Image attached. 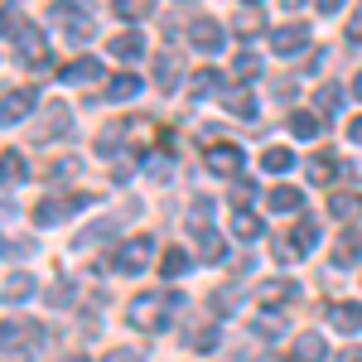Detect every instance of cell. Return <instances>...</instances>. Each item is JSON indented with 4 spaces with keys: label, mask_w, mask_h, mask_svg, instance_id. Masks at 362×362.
Wrapping results in <instances>:
<instances>
[{
    "label": "cell",
    "mask_w": 362,
    "mask_h": 362,
    "mask_svg": "<svg viewBox=\"0 0 362 362\" xmlns=\"http://www.w3.org/2000/svg\"><path fill=\"white\" fill-rule=\"evenodd\" d=\"M334 174H343V165H338L334 155H314V165H309V179L314 184H329Z\"/></svg>",
    "instance_id": "cell-26"
},
{
    "label": "cell",
    "mask_w": 362,
    "mask_h": 362,
    "mask_svg": "<svg viewBox=\"0 0 362 362\" xmlns=\"http://www.w3.org/2000/svg\"><path fill=\"white\" fill-rule=\"evenodd\" d=\"M179 309V295L174 290H150V295H136L131 300V324H136L140 334H160V329H169V314Z\"/></svg>",
    "instance_id": "cell-1"
},
{
    "label": "cell",
    "mask_w": 362,
    "mask_h": 362,
    "mask_svg": "<svg viewBox=\"0 0 362 362\" xmlns=\"http://www.w3.org/2000/svg\"><path fill=\"white\" fill-rule=\"evenodd\" d=\"M160 271H165L169 280L174 276H184V271H189V251H179V247H169L165 256H160Z\"/></svg>",
    "instance_id": "cell-27"
},
{
    "label": "cell",
    "mask_w": 362,
    "mask_h": 362,
    "mask_svg": "<svg viewBox=\"0 0 362 362\" xmlns=\"http://www.w3.org/2000/svg\"><path fill=\"white\" fill-rule=\"evenodd\" d=\"M223 102H227V112H237V116H256V97H251L247 87H232V92H223Z\"/></svg>",
    "instance_id": "cell-20"
},
{
    "label": "cell",
    "mask_w": 362,
    "mask_h": 362,
    "mask_svg": "<svg viewBox=\"0 0 362 362\" xmlns=\"http://www.w3.org/2000/svg\"><path fill=\"white\" fill-rule=\"evenodd\" d=\"M150 251H155V242H150V237H131V242H121V247H116V271H121V276H140V271H145V266H150Z\"/></svg>",
    "instance_id": "cell-3"
},
{
    "label": "cell",
    "mask_w": 362,
    "mask_h": 362,
    "mask_svg": "<svg viewBox=\"0 0 362 362\" xmlns=\"http://www.w3.org/2000/svg\"><path fill=\"white\" fill-rule=\"evenodd\" d=\"M208 208H213V203H203V198L189 208V227H194V232H208Z\"/></svg>",
    "instance_id": "cell-35"
},
{
    "label": "cell",
    "mask_w": 362,
    "mask_h": 362,
    "mask_svg": "<svg viewBox=\"0 0 362 362\" xmlns=\"http://www.w3.org/2000/svg\"><path fill=\"white\" fill-rule=\"evenodd\" d=\"M266 203H271L276 213H285V218H300V213H305V194L290 189V184H276V189L266 194Z\"/></svg>",
    "instance_id": "cell-9"
},
{
    "label": "cell",
    "mask_w": 362,
    "mask_h": 362,
    "mask_svg": "<svg viewBox=\"0 0 362 362\" xmlns=\"http://www.w3.org/2000/svg\"><path fill=\"white\" fill-rule=\"evenodd\" d=\"M116 10H121L126 20H140V15L150 10V0H116Z\"/></svg>",
    "instance_id": "cell-36"
},
{
    "label": "cell",
    "mask_w": 362,
    "mask_h": 362,
    "mask_svg": "<svg viewBox=\"0 0 362 362\" xmlns=\"http://www.w3.org/2000/svg\"><path fill=\"white\" fill-rule=\"evenodd\" d=\"M232 232H237L242 242H256V237H261V218L247 213V208H237V213H232Z\"/></svg>",
    "instance_id": "cell-21"
},
{
    "label": "cell",
    "mask_w": 362,
    "mask_h": 362,
    "mask_svg": "<svg viewBox=\"0 0 362 362\" xmlns=\"http://www.w3.org/2000/svg\"><path fill=\"white\" fill-rule=\"evenodd\" d=\"M58 78H63V83H87V78H102V68H97V58H78V63H68Z\"/></svg>",
    "instance_id": "cell-22"
},
{
    "label": "cell",
    "mask_w": 362,
    "mask_h": 362,
    "mask_svg": "<svg viewBox=\"0 0 362 362\" xmlns=\"http://www.w3.org/2000/svg\"><path fill=\"white\" fill-rule=\"evenodd\" d=\"M271 49H276L280 58H295L309 49V25H280L271 29Z\"/></svg>",
    "instance_id": "cell-4"
},
{
    "label": "cell",
    "mask_w": 362,
    "mask_h": 362,
    "mask_svg": "<svg viewBox=\"0 0 362 362\" xmlns=\"http://www.w3.org/2000/svg\"><path fill=\"white\" fill-rule=\"evenodd\" d=\"M338 362H362V348H343V353H338Z\"/></svg>",
    "instance_id": "cell-42"
},
{
    "label": "cell",
    "mask_w": 362,
    "mask_h": 362,
    "mask_svg": "<svg viewBox=\"0 0 362 362\" xmlns=\"http://www.w3.org/2000/svg\"><path fill=\"white\" fill-rule=\"evenodd\" d=\"M285 300H295V280H266V285H256V305H285Z\"/></svg>",
    "instance_id": "cell-10"
},
{
    "label": "cell",
    "mask_w": 362,
    "mask_h": 362,
    "mask_svg": "<svg viewBox=\"0 0 362 362\" xmlns=\"http://www.w3.org/2000/svg\"><path fill=\"white\" fill-rule=\"evenodd\" d=\"M242 5H251V10H256V5H261V0H242Z\"/></svg>",
    "instance_id": "cell-48"
},
{
    "label": "cell",
    "mask_w": 362,
    "mask_h": 362,
    "mask_svg": "<svg viewBox=\"0 0 362 362\" xmlns=\"http://www.w3.org/2000/svg\"><path fill=\"white\" fill-rule=\"evenodd\" d=\"M5 362H29V353H25V348L15 353V343H5Z\"/></svg>",
    "instance_id": "cell-41"
},
{
    "label": "cell",
    "mask_w": 362,
    "mask_h": 362,
    "mask_svg": "<svg viewBox=\"0 0 362 362\" xmlns=\"http://www.w3.org/2000/svg\"><path fill=\"white\" fill-rule=\"evenodd\" d=\"M54 15L63 20V29H68L73 39H92V29H97V25L83 15V5H78V0H54Z\"/></svg>",
    "instance_id": "cell-6"
},
{
    "label": "cell",
    "mask_w": 362,
    "mask_h": 362,
    "mask_svg": "<svg viewBox=\"0 0 362 362\" xmlns=\"http://www.w3.org/2000/svg\"><path fill=\"white\" fill-rule=\"evenodd\" d=\"M218 343V329H198L194 334V348H213Z\"/></svg>",
    "instance_id": "cell-39"
},
{
    "label": "cell",
    "mask_w": 362,
    "mask_h": 362,
    "mask_svg": "<svg viewBox=\"0 0 362 362\" xmlns=\"http://www.w3.org/2000/svg\"><path fill=\"white\" fill-rule=\"evenodd\" d=\"M314 107H319V112H329V116H334L338 107H343V92H338L334 83H324L319 92H314Z\"/></svg>",
    "instance_id": "cell-29"
},
{
    "label": "cell",
    "mask_w": 362,
    "mask_h": 362,
    "mask_svg": "<svg viewBox=\"0 0 362 362\" xmlns=\"http://www.w3.org/2000/svg\"><path fill=\"white\" fill-rule=\"evenodd\" d=\"M34 295V280L29 276H5V300L15 305V300H29Z\"/></svg>",
    "instance_id": "cell-31"
},
{
    "label": "cell",
    "mask_w": 362,
    "mask_h": 362,
    "mask_svg": "<svg viewBox=\"0 0 362 362\" xmlns=\"http://www.w3.org/2000/svg\"><path fill=\"white\" fill-rule=\"evenodd\" d=\"M329 213H334L338 223H353L362 213V198L358 194H329Z\"/></svg>",
    "instance_id": "cell-17"
},
{
    "label": "cell",
    "mask_w": 362,
    "mask_h": 362,
    "mask_svg": "<svg viewBox=\"0 0 362 362\" xmlns=\"http://www.w3.org/2000/svg\"><path fill=\"white\" fill-rule=\"evenodd\" d=\"M107 362H140V353H131V348H112Z\"/></svg>",
    "instance_id": "cell-40"
},
{
    "label": "cell",
    "mask_w": 362,
    "mask_h": 362,
    "mask_svg": "<svg viewBox=\"0 0 362 362\" xmlns=\"http://www.w3.org/2000/svg\"><path fill=\"white\" fill-rule=\"evenodd\" d=\"M358 256H362V237L358 232H343L334 242V266H358Z\"/></svg>",
    "instance_id": "cell-16"
},
{
    "label": "cell",
    "mask_w": 362,
    "mask_h": 362,
    "mask_svg": "<svg viewBox=\"0 0 362 362\" xmlns=\"http://www.w3.org/2000/svg\"><path fill=\"white\" fill-rule=\"evenodd\" d=\"M319 10H324V15H334V10H343V0H319Z\"/></svg>",
    "instance_id": "cell-43"
},
{
    "label": "cell",
    "mask_w": 362,
    "mask_h": 362,
    "mask_svg": "<svg viewBox=\"0 0 362 362\" xmlns=\"http://www.w3.org/2000/svg\"><path fill=\"white\" fill-rule=\"evenodd\" d=\"M290 136L295 140H314L319 136V116L314 112H290Z\"/></svg>",
    "instance_id": "cell-24"
},
{
    "label": "cell",
    "mask_w": 362,
    "mask_h": 362,
    "mask_svg": "<svg viewBox=\"0 0 362 362\" xmlns=\"http://www.w3.org/2000/svg\"><path fill=\"white\" fill-rule=\"evenodd\" d=\"M256 73H261V58L251 54V49L232 58V78H242V83H247V78H256Z\"/></svg>",
    "instance_id": "cell-30"
},
{
    "label": "cell",
    "mask_w": 362,
    "mask_h": 362,
    "mask_svg": "<svg viewBox=\"0 0 362 362\" xmlns=\"http://www.w3.org/2000/svg\"><path fill=\"white\" fill-rule=\"evenodd\" d=\"M261 169H271V174H290V169H295V155H290L285 145H271V150L261 155Z\"/></svg>",
    "instance_id": "cell-23"
},
{
    "label": "cell",
    "mask_w": 362,
    "mask_h": 362,
    "mask_svg": "<svg viewBox=\"0 0 362 362\" xmlns=\"http://www.w3.org/2000/svg\"><path fill=\"white\" fill-rule=\"evenodd\" d=\"M179 78H184V73H179V58L174 54H155V83L165 87V92H174Z\"/></svg>",
    "instance_id": "cell-18"
},
{
    "label": "cell",
    "mask_w": 362,
    "mask_h": 362,
    "mask_svg": "<svg viewBox=\"0 0 362 362\" xmlns=\"http://www.w3.org/2000/svg\"><path fill=\"white\" fill-rule=\"evenodd\" d=\"M136 92H140L136 73H116V78H107V97H112V102H131Z\"/></svg>",
    "instance_id": "cell-19"
},
{
    "label": "cell",
    "mask_w": 362,
    "mask_h": 362,
    "mask_svg": "<svg viewBox=\"0 0 362 362\" xmlns=\"http://www.w3.org/2000/svg\"><path fill=\"white\" fill-rule=\"evenodd\" d=\"M348 136H353V140H362V116L353 121V126H348Z\"/></svg>",
    "instance_id": "cell-44"
},
{
    "label": "cell",
    "mask_w": 362,
    "mask_h": 362,
    "mask_svg": "<svg viewBox=\"0 0 362 362\" xmlns=\"http://www.w3.org/2000/svg\"><path fill=\"white\" fill-rule=\"evenodd\" d=\"M324 353H329V348H324V334L309 329V334L295 338V362H324Z\"/></svg>",
    "instance_id": "cell-14"
},
{
    "label": "cell",
    "mask_w": 362,
    "mask_h": 362,
    "mask_svg": "<svg viewBox=\"0 0 362 362\" xmlns=\"http://www.w3.org/2000/svg\"><path fill=\"white\" fill-rule=\"evenodd\" d=\"M329 324L338 334H358L362 329V305H329Z\"/></svg>",
    "instance_id": "cell-12"
},
{
    "label": "cell",
    "mask_w": 362,
    "mask_h": 362,
    "mask_svg": "<svg viewBox=\"0 0 362 362\" xmlns=\"http://www.w3.org/2000/svg\"><path fill=\"white\" fill-rule=\"evenodd\" d=\"M353 97H358V102H362V73H358V78H353Z\"/></svg>",
    "instance_id": "cell-45"
},
{
    "label": "cell",
    "mask_w": 362,
    "mask_h": 362,
    "mask_svg": "<svg viewBox=\"0 0 362 362\" xmlns=\"http://www.w3.org/2000/svg\"><path fill=\"white\" fill-rule=\"evenodd\" d=\"M348 39H353V44H362V5L353 10V20H348Z\"/></svg>",
    "instance_id": "cell-38"
},
{
    "label": "cell",
    "mask_w": 362,
    "mask_h": 362,
    "mask_svg": "<svg viewBox=\"0 0 362 362\" xmlns=\"http://www.w3.org/2000/svg\"><path fill=\"white\" fill-rule=\"evenodd\" d=\"M280 5H285V10H300V5H305V0H280Z\"/></svg>",
    "instance_id": "cell-46"
},
{
    "label": "cell",
    "mask_w": 362,
    "mask_h": 362,
    "mask_svg": "<svg viewBox=\"0 0 362 362\" xmlns=\"http://www.w3.org/2000/svg\"><path fill=\"white\" fill-rule=\"evenodd\" d=\"M203 261H227V247L218 232H203Z\"/></svg>",
    "instance_id": "cell-33"
},
{
    "label": "cell",
    "mask_w": 362,
    "mask_h": 362,
    "mask_svg": "<svg viewBox=\"0 0 362 362\" xmlns=\"http://www.w3.org/2000/svg\"><path fill=\"white\" fill-rule=\"evenodd\" d=\"M107 49H112V54L121 58V63H136V58L145 54V39H140V29H126V34H116Z\"/></svg>",
    "instance_id": "cell-11"
},
{
    "label": "cell",
    "mask_w": 362,
    "mask_h": 362,
    "mask_svg": "<svg viewBox=\"0 0 362 362\" xmlns=\"http://www.w3.org/2000/svg\"><path fill=\"white\" fill-rule=\"evenodd\" d=\"M237 34H242V39H256V34H266V20H261L256 10H251V15H237Z\"/></svg>",
    "instance_id": "cell-32"
},
{
    "label": "cell",
    "mask_w": 362,
    "mask_h": 362,
    "mask_svg": "<svg viewBox=\"0 0 362 362\" xmlns=\"http://www.w3.org/2000/svg\"><path fill=\"white\" fill-rule=\"evenodd\" d=\"M10 49L25 58V63L44 68V58H49V39H44V29H39V25L20 20V25H10Z\"/></svg>",
    "instance_id": "cell-2"
},
{
    "label": "cell",
    "mask_w": 362,
    "mask_h": 362,
    "mask_svg": "<svg viewBox=\"0 0 362 362\" xmlns=\"http://www.w3.org/2000/svg\"><path fill=\"white\" fill-rule=\"evenodd\" d=\"M314 237H319V227H314V218H300V223H295V237H290V242H295V251L305 256V251L314 247Z\"/></svg>",
    "instance_id": "cell-28"
},
{
    "label": "cell",
    "mask_w": 362,
    "mask_h": 362,
    "mask_svg": "<svg viewBox=\"0 0 362 362\" xmlns=\"http://www.w3.org/2000/svg\"><path fill=\"white\" fill-rule=\"evenodd\" d=\"M63 131H68V107H49L44 121L34 126V140H54V136H63Z\"/></svg>",
    "instance_id": "cell-13"
},
{
    "label": "cell",
    "mask_w": 362,
    "mask_h": 362,
    "mask_svg": "<svg viewBox=\"0 0 362 362\" xmlns=\"http://www.w3.org/2000/svg\"><path fill=\"white\" fill-rule=\"evenodd\" d=\"M208 169L223 174V179H237L242 174V150L237 145H208Z\"/></svg>",
    "instance_id": "cell-7"
},
{
    "label": "cell",
    "mask_w": 362,
    "mask_h": 362,
    "mask_svg": "<svg viewBox=\"0 0 362 362\" xmlns=\"http://www.w3.org/2000/svg\"><path fill=\"white\" fill-rule=\"evenodd\" d=\"M63 362H87V358H78V353H73V358H63Z\"/></svg>",
    "instance_id": "cell-47"
},
{
    "label": "cell",
    "mask_w": 362,
    "mask_h": 362,
    "mask_svg": "<svg viewBox=\"0 0 362 362\" xmlns=\"http://www.w3.org/2000/svg\"><path fill=\"white\" fill-rule=\"evenodd\" d=\"M5 179H10V184H15V179H29V165L15 155V150H5Z\"/></svg>",
    "instance_id": "cell-34"
},
{
    "label": "cell",
    "mask_w": 362,
    "mask_h": 362,
    "mask_svg": "<svg viewBox=\"0 0 362 362\" xmlns=\"http://www.w3.org/2000/svg\"><path fill=\"white\" fill-rule=\"evenodd\" d=\"M34 102H39V97H34V87H10V92H5V107H0L5 126H15L20 116H29V112H34Z\"/></svg>",
    "instance_id": "cell-8"
},
{
    "label": "cell",
    "mask_w": 362,
    "mask_h": 362,
    "mask_svg": "<svg viewBox=\"0 0 362 362\" xmlns=\"http://www.w3.org/2000/svg\"><path fill=\"white\" fill-rule=\"evenodd\" d=\"M218 87H223V78H218L213 68H198L194 78H189V92H194V97H213Z\"/></svg>",
    "instance_id": "cell-25"
},
{
    "label": "cell",
    "mask_w": 362,
    "mask_h": 362,
    "mask_svg": "<svg viewBox=\"0 0 362 362\" xmlns=\"http://www.w3.org/2000/svg\"><path fill=\"white\" fill-rule=\"evenodd\" d=\"M251 198H256V184L237 179V189H232V203H251Z\"/></svg>",
    "instance_id": "cell-37"
},
{
    "label": "cell",
    "mask_w": 362,
    "mask_h": 362,
    "mask_svg": "<svg viewBox=\"0 0 362 362\" xmlns=\"http://www.w3.org/2000/svg\"><path fill=\"white\" fill-rule=\"evenodd\" d=\"M189 44H194L198 54H223V25L208 20V15H198L194 25H189Z\"/></svg>",
    "instance_id": "cell-5"
},
{
    "label": "cell",
    "mask_w": 362,
    "mask_h": 362,
    "mask_svg": "<svg viewBox=\"0 0 362 362\" xmlns=\"http://www.w3.org/2000/svg\"><path fill=\"white\" fill-rule=\"evenodd\" d=\"M121 223H126L121 213H112V218H102L97 227H87L83 237H78V247H97V242H107V237H116V232H121Z\"/></svg>",
    "instance_id": "cell-15"
}]
</instances>
